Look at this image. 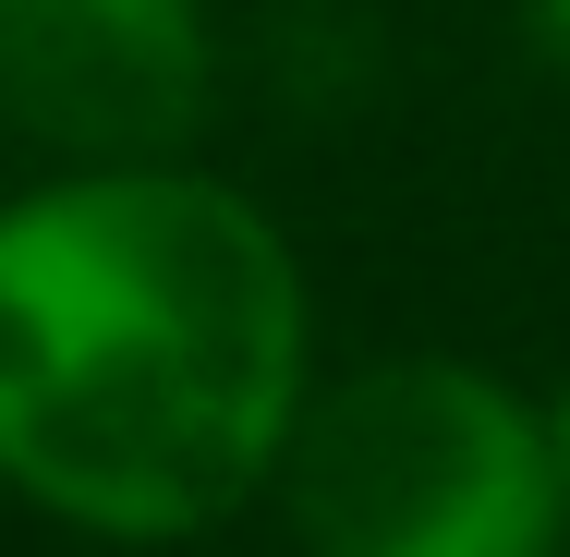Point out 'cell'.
<instances>
[{
  "label": "cell",
  "mask_w": 570,
  "mask_h": 557,
  "mask_svg": "<svg viewBox=\"0 0 570 557\" xmlns=\"http://www.w3.org/2000/svg\"><path fill=\"white\" fill-rule=\"evenodd\" d=\"M292 534L316 557H559L570 546V460L547 400L510 376L401 351L364 364L292 425Z\"/></svg>",
  "instance_id": "obj_2"
},
{
  "label": "cell",
  "mask_w": 570,
  "mask_h": 557,
  "mask_svg": "<svg viewBox=\"0 0 570 557\" xmlns=\"http://www.w3.org/2000/svg\"><path fill=\"white\" fill-rule=\"evenodd\" d=\"M304 425L292 242L207 170L0 207V473L121 546L230 521Z\"/></svg>",
  "instance_id": "obj_1"
},
{
  "label": "cell",
  "mask_w": 570,
  "mask_h": 557,
  "mask_svg": "<svg viewBox=\"0 0 570 557\" xmlns=\"http://www.w3.org/2000/svg\"><path fill=\"white\" fill-rule=\"evenodd\" d=\"M547 437H559V460H570V388H559V400H547Z\"/></svg>",
  "instance_id": "obj_5"
},
{
  "label": "cell",
  "mask_w": 570,
  "mask_h": 557,
  "mask_svg": "<svg viewBox=\"0 0 570 557\" xmlns=\"http://www.w3.org/2000/svg\"><path fill=\"white\" fill-rule=\"evenodd\" d=\"M522 37L547 49V73L570 86V0H522Z\"/></svg>",
  "instance_id": "obj_4"
},
{
  "label": "cell",
  "mask_w": 570,
  "mask_h": 557,
  "mask_svg": "<svg viewBox=\"0 0 570 557\" xmlns=\"http://www.w3.org/2000/svg\"><path fill=\"white\" fill-rule=\"evenodd\" d=\"M195 0H0V110L86 170H170L207 121Z\"/></svg>",
  "instance_id": "obj_3"
}]
</instances>
